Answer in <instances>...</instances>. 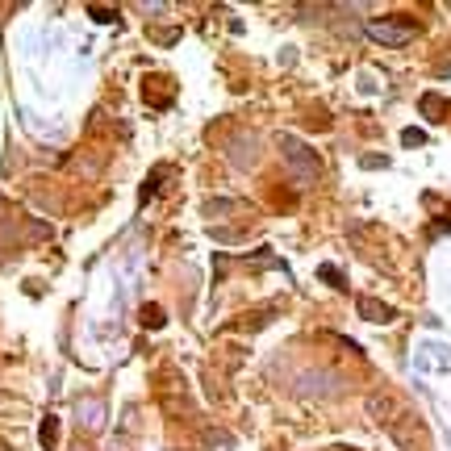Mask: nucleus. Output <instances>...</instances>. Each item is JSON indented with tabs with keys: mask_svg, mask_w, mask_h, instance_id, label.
<instances>
[{
	"mask_svg": "<svg viewBox=\"0 0 451 451\" xmlns=\"http://www.w3.org/2000/svg\"><path fill=\"white\" fill-rule=\"evenodd\" d=\"M402 142H406V146H422V142H426V134H422V130H406V134H402Z\"/></svg>",
	"mask_w": 451,
	"mask_h": 451,
	"instance_id": "nucleus-12",
	"label": "nucleus"
},
{
	"mask_svg": "<svg viewBox=\"0 0 451 451\" xmlns=\"http://www.w3.org/2000/svg\"><path fill=\"white\" fill-rule=\"evenodd\" d=\"M363 30H368L372 42H380V46H406L418 38V25L406 21V17H380V21H368Z\"/></svg>",
	"mask_w": 451,
	"mask_h": 451,
	"instance_id": "nucleus-2",
	"label": "nucleus"
},
{
	"mask_svg": "<svg viewBox=\"0 0 451 451\" xmlns=\"http://www.w3.org/2000/svg\"><path fill=\"white\" fill-rule=\"evenodd\" d=\"M422 113H426V117H430V122H439V117H443V113H447V105H443V100H439V96H422Z\"/></svg>",
	"mask_w": 451,
	"mask_h": 451,
	"instance_id": "nucleus-9",
	"label": "nucleus"
},
{
	"mask_svg": "<svg viewBox=\"0 0 451 451\" xmlns=\"http://www.w3.org/2000/svg\"><path fill=\"white\" fill-rule=\"evenodd\" d=\"M393 397H389V393H372V397H368V418H372V422H393Z\"/></svg>",
	"mask_w": 451,
	"mask_h": 451,
	"instance_id": "nucleus-3",
	"label": "nucleus"
},
{
	"mask_svg": "<svg viewBox=\"0 0 451 451\" xmlns=\"http://www.w3.org/2000/svg\"><path fill=\"white\" fill-rule=\"evenodd\" d=\"M409 426H397V439L406 443V447H418V435H422V426H418V418H406Z\"/></svg>",
	"mask_w": 451,
	"mask_h": 451,
	"instance_id": "nucleus-7",
	"label": "nucleus"
},
{
	"mask_svg": "<svg viewBox=\"0 0 451 451\" xmlns=\"http://www.w3.org/2000/svg\"><path fill=\"white\" fill-rule=\"evenodd\" d=\"M80 422L96 430V426L105 422V402H80Z\"/></svg>",
	"mask_w": 451,
	"mask_h": 451,
	"instance_id": "nucleus-5",
	"label": "nucleus"
},
{
	"mask_svg": "<svg viewBox=\"0 0 451 451\" xmlns=\"http://www.w3.org/2000/svg\"><path fill=\"white\" fill-rule=\"evenodd\" d=\"M276 146H280L284 163H288L301 180H317V176H322V159H317V151H314V146H305L301 138L280 134V138H276Z\"/></svg>",
	"mask_w": 451,
	"mask_h": 451,
	"instance_id": "nucleus-1",
	"label": "nucleus"
},
{
	"mask_svg": "<svg viewBox=\"0 0 451 451\" xmlns=\"http://www.w3.org/2000/svg\"><path fill=\"white\" fill-rule=\"evenodd\" d=\"M238 209V201H230V197H218V201H205V218H218V213H234Z\"/></svg>",
	"mask_w": 451,
	"mask_h": 451,
	"instance_id": "nucleus-8",
	"label": "nucleus"
},
{
	"mask_svg": "<svg viewBox=\"0 0 451 451\" xmlns=\"http://www.w3.org/2000/svg\"><path fill=\"white\" fill-rule=\"evenodd\" d=\"M163 322H168V314L159 305H142V326L146 330H163Z\"/></svg>",
	"mask_w": 451,
	"mask_h": 451,
	"instance_id": "nucleus-6",
	"label": "nucleus"
},
{
	"mask_svg": "<svg viewBox=\"0 0 451 451\" xmlns=\"http://www.w3.org/2000/svg\"><path fill=\"white\" fill-rule=\"evenodd\" d=\"M322 280H330V284L343 288V271H334V268H322Z\"/></svg>",
	"mask_w": 451,
	"mask_h": 451,
	"instance_id": "nucleus-14",
	"label": "nucleus"
},
{
	"mask_svg": "<svg viewBox=\"0 0 451 451\" xmlns=\"http://www.w3.org/2000/svg\"><path fill=\"white\" fill-rule=\"evenodd\" d=\"M360 314L368 322H393V310L385 301H372V297H360Z\"/></svg>",
	"mask_w": 451,
	"mask_h": 451,
	"instance_id": "nucleus-4",
	"label": "nucleus"
},
{
	"mask_svg": "<svg viewBox=\"0 0 451 451\" xmlns=\"http://www.w3.org/2000/svg\"><path fill=\"white\" fill-rule=\"evenodd\" d=\"M92 17H96V21H105V25H109V21H117V13H113V8H88Z\"/></svg>",
	"mask_w": 451,
	"mask_h": 451,
	"instance_id": "nucleus-13",
	"label": "nucleus"
},
{
	"mask_svg": "<svg viewBox=\"0 0 451 451\" xmlns=\"http://www.w3.org/2000/svg\"><path fill=\"white\" fill-rule=\"evenodd\" d=\"M54 422L59 418H46L42 422V447H54Z\"/></svg>",
	"mask_w": 451,
	"mask_h": 451,
	"instance_id": "nucleus-11",
	"label": "nucleus"
},
{
	"mask_svg": "<svg viewBox=\"0 0 451 451\" xmlns=\"http://www.w3.org/2000/svg\"><path fill=\"white\" fill-rule=\"evenodd\" d=\"M205 439H209L213 447H234V439H230V435H222V430H205Z\"/></svg>",
	"mask_w": 451,
	"mask_h": 451,
	"instance_id": "nucleus-10",
	"label": "nucleus"
}]
</instances>
